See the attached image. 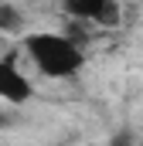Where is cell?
Instances as JSON below:
<instances>
[{
    "mask_svg": "<svg viewBox=\"0 0 143 146\" xmlns=\"http://www.w3.org/2000/svg\"><path fill=\"white\" fill-rule=\"evenodd\" d=\"M21 54L34 65L37 75L55 78V82L78 78L85 61H89L82 44L61 31H24L21 34Z\"/></svg>",
    "mask_w": 143,
    "mask_h": 146,
    "instance_id": "obj_1",
    "label": "cell"
},
{
    "mask_svg": "<svg viewBox=\"0 0 143 146\" xmlns=\"http://www.w3.org/2000/svg\"><path fill=\"white\" fill-rule=\"evenodd\" d=\"M34 99V82L24 75L17 51L0 54V102L7 106H27Z\"/></svg>",
    "mask_w": 143,
    "mask_h": 146,
    "instance_id": "obj_2",
    "label": "cell"
},
{
    "mask_svg": "<svg viewBox=\"0 0 143 146\" xmlns=\"http://www.w3.org/2000/svg\"><path fill=\"white\" fill-rule=\"evenodd\" d=\"M61 10L72 21H89V24H112L119 0H61Z\"/></svg>",
    "mask_w": 143,
    "mask_h": 146,
    "instance_id": "obj_3",
    "label": "cell"
},
{
    "mask_svg": "<svg viewBox=\"0 0 143 146\" xmlns=\"http://www.w3.org/2000/svg\"><path fill=\"white\" fill-rule=\"evenodd\" d=\"M0 31H3V34H17V37L27 31V21H24V14L17 10V3L0 0Z\"/></svg>",
    "mask_w": 143,
    "mask_h": 146,
    "instance_id": "obj_4",
    "label": "cell"
}]
</instances>
